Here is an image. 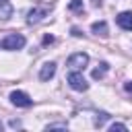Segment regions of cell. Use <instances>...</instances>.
Listing matches in <instances>:
<instances>
[{
    "instance_id": "5b68a950",
    "label": "cell",
    "mask_w": 132,
    "mask_h": 132,
    "mask_svg": "<svg viewBox=\"0 0 132 132\" xmlns=\"http://www.w3.org/2000/svg\"><path fill=\"white\" fill-rule=\"evenodd\" d=\"M10 103L16 105V107H31L33 105V99L27 93H23V91H12L10 93Z\"/></svg>"
},
{
    "instance_id": "5bb4252c",
    "label": "cell",
    "mask_w": 132,
    "mask_h": 132,
    "mask_svg": "<svg viewBox=\"0 0 132 132\" xmlns=\"http://www.w3.org/2000/svg\"><path fill=\"white\" fill-rule=\"evenodd\" d=\"M50 43H54V35H45L43 37V45H50Z\"/></svg>"
},
{
    "instance_id": "e0dca14e",
    "label": "cell",
    "mask_w": 132,
    "mask_h": 132,
    "mask_svg": "<svg viewBox=\"0 0 132 132\" xmlns=\"http://www.w3.org/2000/svg\"><path fill=\"white\" fill-rule=\"evenodd\" d=\"M70 33H72V35H74V37H80V35H82V33H80V31H78V29H76V27H72V31H70Z\"/></svg>"
},
{
    "instance_id": "30bf717a",
    "label": "cell",
    "mask_w": 132,
    "mask_h": 132,
    "mask_svg": "<svg viewBox=\"0 0 132 132\" xmlns=\"http://www.w3.org/2000/svg\"><path fill=\"white\" fill-rule=\"evenodd\" d=\"M107 70H109V64H107V62H101V64H99V68H95V70H93V78H95V80H101V78L105 76V72H107Z\"/></svg>"
},
{
    "instance_id": "8fae6325",
    "label": "cell",
    "mask_w": 132,
    "mask_h": 132,
    "mask_svg": "<svg viewBox=\"0 0 132 132\" xmlns=\"http://www.w3.org/2000/svg\"><path fill=\"white\" fill-rule=\"evenodd\" d=\"M68 8H70L72 12H80V10H82V0H70Z\"/></svg>"
},
{
    "instance_id": "9a60e30c",
    "label": "cell",
    "mask_w": 132,
    "mask_h": 132,
    "mask_svg": "<svg viewBox=\"0 0 132 132\" xmlns=\"http://www.w3.org/2000/svg\"><path fill=\"white\" fill-rule=\"evenodd\" d=\"M56 128H62V130H64L66 124H50V126H47V130H56Z\"/></svg>"
},
{
    "instance_id": "7a4b0ae2",
    "label": "cell",
    "mask_w": 132,
    "mask_h": 132,
    "mask_svg": "<svg viewBox=\"0 0 132 132\" xmlns=\"http://www.w3.org/2000/svg\"><path fill=\"white\" fill-rule=\"evenodd\" d=\"M2 50H8V52H14V50H21V47H25V37L21 35V33H10V35H6L4 39H2Z\"/></svg>"
},
{
    "instance_id": "277c9868",
    "label": "cell",
    "mask_w": 132,
    "mask_h": 132,
    "mask_svg": "<svg viewBox=\"0 0 132 132\" xmlns=\"http://www.w3.org/2000/svg\"><path fill=\"white\" fill-rule=\"evenodd\" d=\"M87 64H89V56H87L85 52H76V54H72V56L68 58V66H70L72 70H82Z\"/></svg>"
},
{
    "instance_id": "d6986e66",
    "label": "cell",
    "mask_w": 132,
    "mask_h": 132,
    "mask_svg": "<svg viewBox=\"0 0 132 132\" xmlns=\"http://www.w3.org/2000/svg\"><path fill=\"white\" fill-rule=\"evenodd\" d=\"M0 128H2V124H0Z\"/></svg>"
},
{
    "instance_id": "ba28073f",
    "label": "cell",
    "mask_w": 132,
    "mask_h": 132,
    "mask_svg": "<svg viewBox=\"0 0 132 132\" xmlns=\"http://www.w3.org/2000/svg\"><path fill=\"white\" fill-rule=\"evenodd\" d=\"M12 16V4L10 0H0V21H8Z\"/></svg>"
},
{
    "instance_id": "8992f818",
    "label": "cell",
    "mask_w": 132,
    "mask_h": 132,
    "mask_svg": "<svg viewBox=\"0 0 132 132\" xmlns=\"http://www.w3.org/2000/svg\"><path fill=\"white\" fill-rule=\"evenodd\" d=\"M116 21L124 31H132V12H120L116 16Z\"/></svg>"
},
{
    "instance_id": "52a82bcc",
    "label": "cell",
    "mask_w": 132,
    "mask_h": 132,
    "mask_svg": "<svg viewBox=\"0 0 132 132\" xmlns=\"http://www.w3.org/2000/svg\"><path fill=\"white\" fill-rule=\"evenodd\" d=\"M54 74H56V64L54 62H45L41 66V70H39V78L41 80H50Z\"/></svg>"
},
{
    "instance_id": "7c38bea8",
    "label": "cell",
    "mask_w": 132,
    "mask_h": 132,
    "mask_svg": "<svg viewBox=\"0 0 132 132\" xmlns=\"http://www.w3.org/2000/svg\"><path fill=\"white\" fill-rule=\"evenodd\" d=\"M105 118H107V113H97V120H95V124L101 128V126H103V122H105Z\"/></svg>"
},
{
    "instance_id": "3957f363",
    "label": "cell",
    "mask_w": 132,
    "mask_h": 132,
    "mask_svg": "<svg viewBox=\"0 0 132 132\" xmlns=\"http://www.w3.org/2000/svg\"><path fill=\"white\" fill-rule=\"evenodd\" d=\"M68 85L74 89V91H87L89 89V82L85 80V76L78 72V70H72L68 74Z\"/></svg>"
},
{
    "instance_id": "ac0fdd59",
    "label": "cell",
    "mask_w": 132,
    "mask_h": 132,
    "mask_svg": "<svg viewBox=\"0 0 132 132\" xmlns=\"http://www.w3.org/2000/svg\"><path fill=\"white\" fill-rule=\"evenodd\" d=\"M10 126H12V128H19V126H21V122H19V120H12V122H10Z\"/></svg>"
},
{
    "instance_id": "9c48e42d",
    "label": "cell",
    "mask_w": 132,
    "mask_h": 132,
    "mask_svg": "<svg viewBox=\"0 0 132 132\" xmlns=\"http://www.w3.org/2000/svg\"><path fill=\"white\" fill-rule=\"evenodd\" d=\"M91 31H93L95 35H101V37H107V35H109V31H107V23H105V21H99V23H93V27H91Z\"/></svg>"
},
{
    "instance_id": "2e32d148",
    "label": "cell",
    "mask_w": 132,
    "mask_h": 132,
    "mask_svg": "<svg viewBox=\"0 0 132 132\" xmlns=\"http://www.w3.org/2000/svg\"><path fill=\"white\" fill-rule=\"evenodd\" d=\"M124 89H126L128 93H132V80H128V82H124Z\"/></svg>"
},
{
    "instance_id": "6da1fadb",
    "label": "cell",
    "mask_w": 132,
    "mask_h": 132,
    "mask_svg": "<svg viewBox=\"0 0 132 132\" xmlns=\"http://www.w3.org/2000/svg\"><path fill=\"white\" fill-rule=\"evenodd\" d=\"M52 6L50 4H39V6H33L29 12H27V23L29 25H35V23H41L47 14H50Z\"/></svg>"
},
{
    "instance_id": "4fadbf2b",
    "label": "cell",
    "mask_w": 132,
    "mask_h": 132,
    "mask_svg": "<svg viewBox=\"0 0 132 132\" xmlns=\"http://www.w3.org/2000/svg\"><path fill=\"white\" fill-rule=\"evenodd\" d=\"M109 130H111V132H116V130H128V128H126V124H111V126H109Z\"/></svg>"
}]
</instances>
